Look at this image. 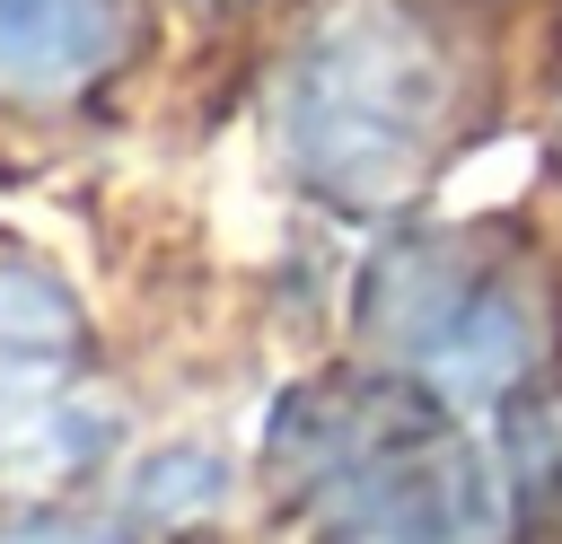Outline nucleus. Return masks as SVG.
Masks as SVG:
<instances>
[{
  "label": "nucleus",
  "mask_w": 562,
  "mask_h": 544,
  "mask_svg": "<svg viewBox=\"0 0 562 544\" xmlns=\"http://www.w3.org/2000/svg\"><path fill=\"white\" fill-rule=\"evenodd\" d=\"M272 474L316 544H501V465L413 377H316L272 412Z\"/></svg>",
  "instance_id": "obj_1"
},
{
  "label": "nucleus",
  "mask_w": 562,
  "mask_h": 544,
  "mask_svg": "<svg viewBox=\"0 0 562 544\" xmlns=\"http://www.w3.org/2000/svg\"><path fill=\"white\" fill-rule=\"evenodd\" d=\"M465 114V53L422 0H342L281 70L290 167L351 211L404 202Z\"/></svg>",
  "instance_id": "obj_2"
},
{
  "label": "nucleus",
  "mask_w": 562,
  "mask_h": 544,
  "mask_svg": "<svg viewBox=\"0 0 562 544\" xmlns=\"http://www.w3.org/2000/svg\"><path fill=\"white\" fill-rule=\"evenodd\" d=\"M369 325H378L386 360L413 386H430L439 404L509 395L553 342L536 272L492 237H404V246H386L378 272H369Z\"/></svg>",
  "instance_id": "obj_3"
},
{
  "label": "nucleus",
  "mask_w": 562,
  "mask_h": 544,
  "mask_svg": "<svg viewBox=\"0 0 562 544\" xmlns=\"http://www.w3.org/2000/svg\"><path fill=\"white\" fill-rule=\"evenodd\" d=\"M88 447V316L53 263L0 246V474H61Z\"/></svg>",
  "instance_id": "obj_4"
},
{
  "label": "nucleus",
  "mask_w": 562,
  "mask_h": 544,
  "mask_svg": "<svg viewBox=\"0 0 562 544\" xmlns=\"http://www.w3.org/2000/svg\"><path fill=\"white\" fill-rule=\"evenodd\" d=\"M132 44V0H0V88L70 97Z\"/></svg>",
  "instance_id": "obj_5"
},
{
  "label": "nucleus",
  "mask_w": 562,
  "mask_h": 544,
  "mask_svg": "<svg viewBox=\"0 0 562 544\" xmlns=\"http://www.w3.org/2000/svg\"><path fill=\"white\" fill-rule=\"evenodd\" d=\"M0 544H114V535L88 526V518H26V526H9Z\"/></svg>",
  "instance_id": "obj_6"
}]
</instances>
